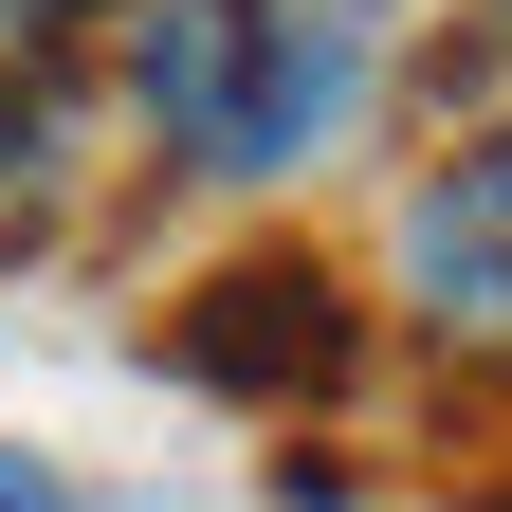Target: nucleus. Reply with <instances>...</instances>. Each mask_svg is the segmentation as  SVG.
I'll use <instances>...</instances> for the list:
<instances>
[{
    "label": "nucleus",
    "instance_id": "6",
    "mask_svg": "<svg viewBox=\"0 0 512 512\" xmlns=\"http://www.w3.org/2000/svg\"><path fill=\"white\" fill-rule=\"evenodd\" d=\"M74 37H92V0H0V92H55Z\"/></svg>",
    "mask_w": 512,
    "mask_h": 512
},
{
    "label": "nucleus",
    "instance_id": "4",
    "mask_svg": "<svg viewBox=\"0 0 512 512\" xmlns=\"http://www.w3.org/2000/svg\"><path fill=\"white\" fill-rule=\"evenodd\" d=\"M256 19H275V0H92L110 92H128V128H147L183 183H220V128H238V74H256Z\"/></svg>",
    "mask_w": 512,
    "mask_h": 512
},
{
    "label": "nucleus",
    "instance_id": "8",
    "mask_svg": "<svg viewBox=\"0 0 512 512\" xmlns=\"http://www.w3.org/2000/svg\"><path fill=\"white\" fill-rule=\"evenodd\" d=\"M458 512H512V458H476V494H458Z\"/></svg>",
    "mask_w": 512,
    "mask_h": 512
},
{
    "label": "nucleus",
    "instance_id": "1",
    "mask_svg": "<svg viewBox=\"0 0 512 512\" xmlns=\"http://www.w3.org/2000/svg\"><path fill=\"white\" fill-rule=\"evenodd\" d=\"M348 348H366V330H348V275L293 256V238H275V256H220V275L147 330V366H183L202 403H256V421H311V403L348 384Z\"/></svg>",
    "mask_w": 512,
    "mask_h": 512
},
{
    "label": "nucleus",
    "instance_id": "3",
    "mask_svg": "<svg viewBox=\"0 0 512 512\" xmlns=\"http://www.w3.org/2000/svg\"><path fill=\"white\" fill-rule=\"evenodd\" d=\"M366 92H384V19L366 0H275V19H256V74H238V128H220V183L330 165L366 128Z\"/></svg>",
    "mask_w": 512,
    "mask_h": 512
},
{
    "label": "nucleus",
    "instance_id": "2",
    "mask_svg": "<svg viewBox=\"0 0 512 512\" xmlns=\"http://www.w3.org/2000/svg\"><path fill=\"white\" fill-rule=\"evenodd\" d=\"M384 293H403V330H421L439 366L512 384V128H458V147L403 183V220H384Z\"/></svg>",
    "mask_w": 512,
    "mask_h": 512
},
{
    "label": "nucleus",
    "instance_id": "7",
    "mask_svg": "<svg viewBox=\"0 0 512 512\" xmlns=\"http://www.w3.org/2000/svg\"><path fill=\"white\" fill-rule=\"evenodd\" d=\"M0 512H74V476H55V458H19V439H0Z\"/></svg>",
    "mask_w": 512,
    "mask_h": 512
},
{
    "label": "nucleus",
    "instance_id": "5",
    "mask_svg": "<svg viewBox=\"0 0 512 512\" xmlns=\"http://www.w3.org/2000/svg\"><path fill=\"white\" fill-rule=\"evenodd\" d=\"M421 92H439V147L512 128V0H421Z\"/></svg>",
    "mask_w": 512,
    "mask_h": 512
}]
</instances>
